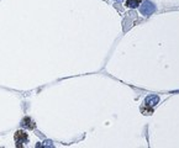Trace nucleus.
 <instances>
[{
  "mask_svg": "<svg viewBox=\"0 0 179 148\" xmlns=\"http://www.w3.org/2000/svg\"><path fill=\"white\" fill-rule=\"evenodd\" d=\"M158 103H159V96H157V95H150L145 99V105L150 106V107L156 106Z\"/></svg>",
  "mask_w": 179,
  "mask_h": 148,
  "instance_id": "3",
  "label": "nucleus"
},
{
  "mask_svg": "<svg viewBox=\"0 0 179 148\" xmlns=\"http://www.w3.org/2000/svg\"><path fill=\"white\" fill-rule=\"evenodd\" d=\"M21 126L25 127V128H30V130L35 128V123H33V121H32L30 117H25V119L22 120V122H21Z\"/></svg>",
  "mask_w": 179,
  "mask_h": 148,
  "instance_id": "4",
  "label": "nucleus"
},
{
  "mask_svg": "<svg viewBox=\"0 0 179 148\" xmlns=\"http://www.w3.org/2000/svg\"><path fill=\"white\" fill-rule=\"evenodd\" d=\"M140 3H141V0H127L126 6L130 8V9H136V8H138Z\"/></svg>",
  "mask_w": 179,
  "mask_h": 148,
  "instance_id": "5",
  "label": "nucleus"
},
{
  "mask_svg": "<svg viewBox=\"0 0 179 148\" xmlns=\"http://www.w3.org/2000/svg\"><path fill=\"white\" fill-rule=\"evenodd\" d=\"M119 2H120V0H119Z\"/></svg>",
  "mask_w": 179,
  "mask_h": 148,
  "instance_id": "7",
  "label": "nucleus"
},
{
  "mask_svg": "<svg viewBox=\"0 0 179 148\" xmlns=\"http://www.w3.org/2000/svg\"><path fill=\"white\" fill-rule=\"evenodd\" d=\"M29 141V136L26 132L24 131H17L15 133V142H16V147H22L25 143H27Z\"/></svg>",
  "mask_w": 179,
  "mask_h": 148,
  "instance_id": "2",
  "label": "nucleus"
},
{
  "mask_svg": "<svg viewBox=\"0 0 179 148\" xmlns=\"http://www.w3.org/2000/svg\"><path fill=\"white\" fill-rule=\"evenodd\" d=\"M37 147H53L52 141H45L43 144H37Z\"/></svg>",
  "mask_w": 179,
  "mask_h": 148,
  "instance_id": "6",
  "label": "nucleus"
},
{
  "mask_svg": "<svg viewBox=\"0 0 179 148\" xmlns=\"http://www.w3.org/2000/svg\"><path fill=\"white\" fill-rule=\"evenodd\" d=\"M140 11L143 16H148V15H152L154 11H156V6L153 3L148 2V0H146V2H143L140 6Z\"/></svg>",
  "mask_w": 179,
  "mask_h": 148,
  "instance_id": "1",
  "label": "nucleus"
}]
</instances>
